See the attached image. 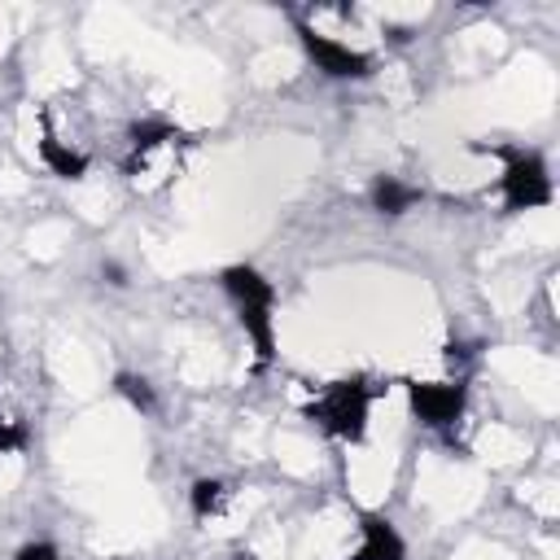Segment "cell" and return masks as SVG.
Wrapping results in <instances>:
<instances>
[{
	"label": "cell",
	"mask_w": 560,
	"mask_h": 560,
	"mask_svg": "<svg viewBox=\"0 0 560 560\" xmlns=\"http://www.w3.org/2000/svg\"><path fill=\"white\" fill-rule=\"evenodd\" d=\"M219 289L236 311V324L245 328L249 346H254V372H267L276 359V284L249 267V262H232L219 271Z\"/></svg>",
	"instance_id": "1"
},
{
	"label": "cell",
	"mask_w": 560,
	"mask_h": 560,
	"mask_svg": "<svg viewBox=\"0 0 560 560\" xmlns=\"http://www.w3.org/2000/svg\"><path fill=\"white\" fill-rule=\"evenodd\" d=\"M381 394H385V389H381L376 381H368V376H341V381H328V385L302 407V416H306L319 433H328L332 442L354 446V442L368 438V416H372V402H376Z\"/></svg>",
	"instance_id": "2"
},
{
	"label": "cell",
	"mask_w": 560,
	"mask_h": 560,
	"mask_svg": "<svg viewBox=\"0 0 560 560\" xmlns=\"http://www.w3.org/2000/svg\"><path fill=\"white\" fill-rule=\"evenodd\" d=\"M503 162L499 171V197H503V210L508 214H525V210H542L556 201V188H551V171L542 162V153L534 149H521V144H494L486 149Z\"/></svg>",
	"instance_id": "3"
},
{
	"label": "cell",
	"mask_w": 560,
	"mask_h": 560,
	"mask_svg": "<svg viewBox=\"0 0 560 560\" xmlns=\"http://www.w3.org/2000/svg\"><path fill=\"white\" fill-rule=\"evenodd\" d=\"M407 389V407L411 416L442 433V438H455L464 411H468V381L464 376H446V381H402Z\"/></svg>",
	"instance_id": "4"
},
{
	"label": "cell",
	"mask_w": 560,
	"mask_h": 560,
	"mask_svg": "<svg viewBox=\"0 0 560 560\" xmlns=\"http://www.w3.org/2000/svg\"><path fill=\"white\" fill-rule=\"evenodd\" d=\"M298 39H302V52L311 57V66L319 74H328V79H368L372 66H376L372 52H363V48L319 31L315 22H298Z\"/></svg>",
	"instance_id": "5"
},
{
	"label": "cell",
	"mask_w": 560,
	"mask_h": 560,
	"mask_svg": "<svg viewBox=\"0 0 560 560\" xmlns=\"http://www.w3.org/2000/svg\"><path fill=\"white\" fill-rule=\"evenodd\" d=\"M350 560H407V542L389 525V516L363 512L359 516V547L350 551Z\"/></svg>",
	"instance_id": "6"
},
{
	"label": "cell",
	"mask_w": 560,
	"mask_h": 560,
	"mask_svg": "<svg viewBox=\"0 0 560 560\" xmlns=\"http://www.w3.org/2000/svg\"><path fill=\"white\" fill-rule=\"evenodd\" d=\"M35 149H39V162L48 166V175H57V179H83L88 166H92V158L83 149H74L70 140H61L52 127L39 131V144Z\"/></svg>",
	"instance_id": "7"
},
{
	"label": "cell",
	"mask_w": 560,
	"mask_h": 560,
	"mask_svg": "<svg viewBox=\"0 0 560 560\" xmlns=\"http://www.w3.org/2000/svg\"><path fill=\"white\" fill-rule=\"evenodd\" d=\"M368 201H372V210H376V214L398 219V214H407L411 206H420V201H424V192H420L416 184L398 179V175H376V179H372V188H368Z\"/></svg>",
	"instance_id": "8"
},
{
	"label": "cell",
	"mask_w": 560,
	"mask_h": 560,
	"mask_svg": "<svg viewBox=\"0 0 560 560\" xmlns=\"http://www.w3.org/2000/svg\"><path fill=\"white\" fill-rule=\"evenodd\" d=\"M223 499H228V486H223L219 477H197V481H192V490H188V508H192V516H197V521L219 516Z\"/></svg>",
	"instance_id": "9"
},
{
	"label": "cell",
	"mask_w": 560,
	"mask_h": 560,
	"mask_svg": "<svg viewBox=\"0 0 560 560\" xmlns=\"http://www.w3.org/2000/svg\"><path fill=\"white\" fill-rule=\"evenodd\" d=\"M114 389H118L136 411H153V385H149L144 376H136V372H118V376H114Z\"/></svg>",
	"instance_id": "10"
},
{
	"label": "cell",
	"mask_w": 560,
	"mask_h": 560,
	"mask_svg": "<svg viewBox=\"0 0 560 560\" xmlns=\"http://www.w3.org/2000/svg\"><path fill=\"white\" fill-rule=\"evenodd\" d=\"M26 442H31L26 424H18V420H0V455H18V451H26Z\"/></svg>",
	"instance_id": "11"
},
{
	"label": "cell",
	"mask_w": 560,
	"mask_h": 560,
	"mask_svg": "<svg viewBox=\"0 0 560 560\" xmlns=\"http://www.w3.org/2000/svg\"><path fill=\"white\" fill-rule=\"evenodd\" d=\"M13 560H61V551L39 538V542H22V547L13 551Z\"/></svg>",
	"instance_id": "12"
},
{
	"label": "cell",
	"mask_w": 560,
	"mask_h": 560,
	"mask_svg": "<svg viewBox=\"0 0 560 560\" xmlns=\"http://www.w3.org/2000/svg\"><path fill=\"white\" fill-rule=\"evenodd\" d=\"M232 560H254V556H245V551H236V556H232Z\"/></svg>",
	"instance_id": "13"
}]
</instances>
